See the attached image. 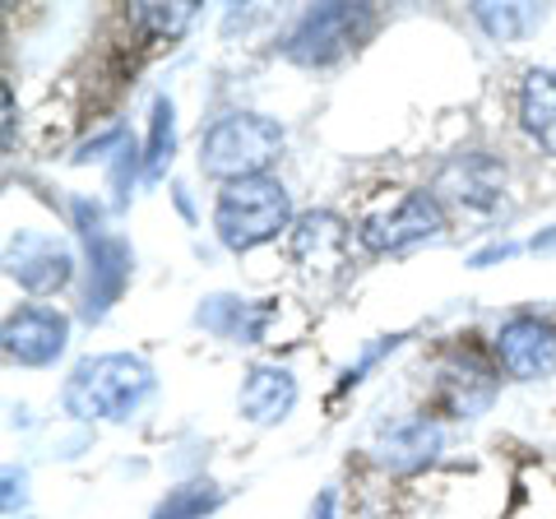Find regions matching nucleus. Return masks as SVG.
I'll return each instance as SVG.
<instances>
[{
	"mask_svg": "<svg viewBox=\"0 0 556 519\" xmlns=\"http://www.w3.org/2000/svg\"><path fill=\"white\" fill-rule=\"evenodd\" d=\"M153 385L159 380H153V367L144 357L98 353V357H84L70 371L61 400L70 418H79V422H126L153 394Z\"/></svg>",
	"mask_w": 556,
	"mask_h": 519,
	"instance_id": "nucleus-1",
	"label": "nucleus"
},
{
	"mask_svg": "<svg viewBox=\"0 0 556 519\" xmlns=\"http://www.w3.org/2000/svg\"><path fill=\"white\" fill-rule=\"evenodd\" d=\"M283 144H288L283 126L265 112L218 116L200 140V172L223 186L247 181V177H269V163L283 159Z\"/></svg>",
	"mask_w": 556,
	"mask_h": 519,
	"instance_id": "nucleus-2",
	"label": "nucleus"
},
{
	"mask_svg": "<svg viewBox=\"0 0 556 519\" xmlns=\"http://www.w3.org/2000/svg\"><path fill=\"white\" fill-rule=\"evenodd\" d=\"M292 195L278 177H247L218 190L214 200V232L228 251H255L265 241L292 232Z\"/></svg>",
	"mask_w": 556,
	"mask_h": 519,
	"instance_id": "nucleus-3",
	"label": "nucleus"
},
{
	"mask_svg": "<svg viewBox=\"0 0 556 519\" xmlns=\"http://www.w3.org/2000/svg\"><path fill=\"white\" fill-rule=\"evenodd\" d=\"M376 33L371 5H311L283 38V56L306 71H325V65L343 61L353 47H362Z\"/></svg>",
	"mask_w": 556,
	"mask_h": 519,
	"instance_id": "nucleus-4",
	"label": "nucleus"
},
{
	"mask_svg": "<svg viewBox=\"0 0 556 519\" xmlns=\"http://www.w3.org/2000/svg\"><path fill=\"white\" fill-rule=\"evenodd\" d=\"M441 232H445V204L431 195V190H408L390 210L362 218L357 241H362V251H371V255H399L408 246H422V241L441 237Z\"/></svg>",
	"mask_w": 556,
	"mask_h": 519,
	"instance_id": "nucleus-5",
	"label": "nucleus"
},
{
	"mask_svg": "<svg viewBox=\"0 0 556 519\" xmlns=\"http://www.w3.org/2000/svg\"><path fill=\"white\" fill-rule=\"evenodd\" d=\"M0 343H5V357L20 362V367H56L70 349V316L47 302H24L20 311L5 316V330H0Z\"/></svg>",
	"mask_w": 556,
	"mask_h": 519,
	"instance_id": "nucleus-6",
	"label": "nucleus"
},
{
	"mask_svg": "<svg viewBox=\"0 0 556 519\" xmlns=\"http://www.w3.org/2000/svg\"><path fill=\"white\" fill-rule=\"evenodd\" d=\"M5 274L33 298H56L75 279V255L56 232H14L5 241Z\"/></svg>",
	"mask_w": 556,
	"mask_h": 519,
	"instance_id": "nucleus-7",
	"label": "nucleus"
},
{
	"mask_svg": "<svg viewBox=\"0 0 556 519\" xmlns=\"http://www.w3.org/2000/svg\"><path fill=\"white\" fill-rule=\"evenodd\" d=\"M492 353L510 380H547L556 371V325L543 316H510L496 330Z\"/></svg>",
	"mask_w": 556,
	"mask_h": 519,
	"instance_id": "nucleus-8",
	"label": "nucleus"
},
{
	"mask_svg": "<svg viewBox=\"0 0 556 519\" xmlns=\"http://www.w3.org/2000/svg\"><path fill=\"white\" fill-rule=\"evenodd\" d=\"M441 445H445V436L431 418H404V422H390L386 431H380L367 455H371V464L380 473L413 478L441 455Z\"/></svg>",
	"mask_w": 556,
	"mask_h": 519,
	"instance_id": "nucleus-9",
	"label": "nucleus"
},
{
	"mask_svg": "<svg viewBox=\"0 0 556 519\" xmlns=\"http://www.w3.org/2000/svg\"><path fill=\"white\" fill-rule=\"evenodd\" d=\"M89 241V283H84V320H102L121 302V292L130 283L135 251L126 237L116 232H93Z\"/></svg>",
	"mask_w": 556,
	"mask_h": 519,
	"instance_id": "nucleus-10",
	"label": "nucleus"
},
{
	"mask_svg": "<svg viewBox=\"0 0 556 519\" xmlns=\"http://www.w3.org/2000/svg\"><path fill=\"white\" fill-rule=\"evenodd\" d=\"M431 195L459 200L464 210H492V204L506 195V167L496 159H486V153H459V159L445 163Z\"/></svg>",
	"mask_w": 556,
	"mask_h": 519,
	"instance_id": "nucleus-11",
	"label": "nucleus"
},
{
	"mask_svg": "<svg viewBox=\"0 0 556 519\" xmlns=\"http://www.w3.org/2000/svg\"><path fill=\"white\" fill-rule=\"evenodd\" d=\"M298 376L288 367H251L241 376V390H237V408L251 427H278L298 408Z\"/></svg>",
	"mask_w": 556,
	"mask_h": 519,
	"instance_id": "nucleus-12",
	"label": "nucleus"
},
{
	"mask_svg": "<svg viewBox=\"0 0 556 519\" xmlns=\"http://www.w3.org/2000/svg\"><path fill=\"white\" fill-rule=\"evenodd\" d=\"M496 400V376L482 367L478 357H450L437 371V404L450 418H478V413Z\"/></svg>",
	"mask_w": 556,
	"mask_h": 519,
	"instance_id": "nucleus-13",
	"label": "nucleus"
},
{
	"mask_svg": "<svg viewBox=\"0 0 556 519\" xmlns=\"http://www.w3.org/2000/svg\"><path fill=\"white\" fill-rule=\"evenodd\" d=\"M288 246H292V260L306 269H334L348 251V223L329 210H311L292 223Z\"/></svg>",
	"mask_w": 556,
	"mask_h": 519,
	"instance_id": "nucleus-14",
	"label": "nucleus"
},
{
	"mask_svg": "<svg viewBox=\"0 0 556 519\" xmlns=\"http://www.w3.org/2000/svg\"><path fill=\"white\" fill-rule=\"evenodd\" d=\"M269 316H274V306H260L247 298H223L218 292V298H204V306L195 311V325L228 343H260Z\"/></svg>",
	"mask_w": 556,
	"mask_h": 519,
	"instance_id": "nucleus-15",
	"label": "nucleus"
},
{
	"mask_svg": "<svg viewBox=\"0 0 556 519\" xmlns=\"http://www.w3.org/2000/svg\"><path fill=\"white\" fill-rule=\"evenodd\" d=\"M519 126L529 140L556 159V71L552 65H533L519 79Z\"/></svg>",
	"mask_w": 556,
	"mask_h": 519,
	"instance_id": "nucleus-16",
	"label": "nucleus"
},
{
	"mask_svg": "<svg viewBox=\"0 0 556 519\" xmlns=\"http://www.w3.org/2000/svg\"><path fill=\"white\" fill-rule=\"evenodd\" d=\"M172 153H177V107H172V98L159 93L149 107V144H144V181H159Z\"/></svg>",
	"mask_w": 556,
	"mask_h": 519,
	"instance_id": "nucleus-17",
	"label": "nucleus"
},
{
	"mask_svg": "<svg viewBox=\"0 0 556 519\" xmlns=\"http://www.w3.org/2000/svg\"><path fill=\"white\" fill-rule=\"evenodd\" d=\"M473 20L492 42H519L543 24V10L533 5H473Z\"/></svg>",
	"mask_w": 556,
	"mask_h": 519,
	"instance_id": "nucleus-18",
	"label": "nucleus"
},
{
	"mask_svg": "<svg viewBox=\"0 0 556 519\" xmlns=\"http://www.w3.org/2000/svg\"><path fill=\"white\" fill-rule=\"evenodd\" d=\"M218 501H223L218 482L195 478V482H181V488H172V492L159 501L153 519H204V515L218 510Z\"/></svg>",
	"mask_w": 556,
	"mask_h": 519,
	"instance_id": "nucleus-19",
	"label": "nucleus"
},
{
	"mask_svg": "<svg viewBox=\"0 0 556 519\" xmlns=\"http://www.w3.org/2000/svg\"><path fill=\"white\" fill-rule=\"evenodd\" d=\"M190 20H195V5H190V0H181V5H135L130 10V28L144 33L153 42H177L190 28Z\"/></svg>",
	"mask_w": 556,
	"mask_h": 519,
	"instance_id": "nucleus-20",
	"label": "nucleus"
},
{
	"mask_svg": "<svg viewBox=\"0 0 556 519\" xmlns=\"http://www.w3.org/2000/svg\"><path fill=\"white\" fill-rule=\"evenodd\" d=\"M519 246H515V241H496V246H486V251H478L473 260H468V265H473V269H486V265H492V260H510Z\"/></svg>",
	"mask_w": 556,
	"mask_h": 519,
	"instance_id": "nucleus-21",
	"label": "nucleus"
},
{
	"mask_svg": "<svg viewBox=\"0 0 556 519\" xmlns=\"http://www.w3.org/2000/svg\"><path fill=\"white\" fill-rule=\"evenodd\" d=\"M334 506H339V496L325 488L316 501H311V515H306V519H334Z\"/></svg>",
	"mask_w": 556,
	"mask_h": 519,
	"instance_id": "nucleus-22",
	"label": "nucleus"
},
{
	"mask_svg": "<svg viewBox=\"0 0 556 519\" xmlns=\"http://www.w3.org/2000/svg\"><path fill=\"white\" fill-rule=\"evenodd\" d=\"M0 102H5V149H14V89L10 84L0 89Z\"/></svg>",
	"mask_w": 556,
	"mask_h": 519,
	"instance_id": "nucleus-23",
	"label": "nucleus"
},
{
	"mask_svg": "<svg viewBox=\"0 0 556 519\" xmlns=\"http://www.w3.org/2000/svg\"><path fill=\"white\" fill-rule=\"evenodd\" d=\"M529 251H556V228H552V232H538V237L529 241Z\"/></svg>",
	"mask_w": 556,
	"mask_h": 519,
	"instance_id": "nucleus-24",
	"label": "nucleus"
}]
</instances>
